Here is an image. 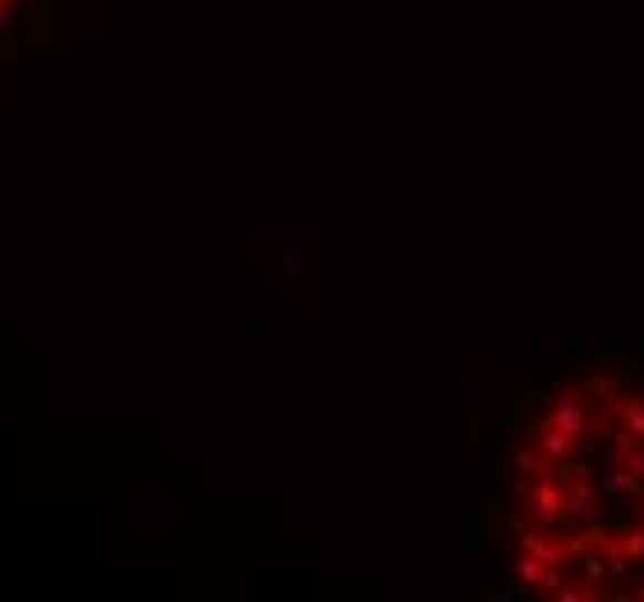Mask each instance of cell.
Wrapping results in <instances>:
<instances>
[{
	"mask_svg": "<svg viewBox=\"0 0 644 602\" xmlns=\"http://www.w3.org/2000/svg\"><path fill=\"white\" fill-rule=\"evenodd\" d=\"M514 510L529 523H543V529H561L565 519V482L556 468L533 478H514Z\"/></svg>",
	"mask_w": 644,
	"mask_h": 602,
	"instance_id": "1",
	"label": "cell"
},
{
	"mask_svg": "<svg viewBox=\"0 0 644 602\" xmlns=\"http://www.w3.org/2000/svg\"><path fill=\"white\" fill-rule=\"evenodd\" d=\"M529 445L538 455H543L552 468H565V463H575V459H584V445L575 440V436H565V431H556L548 417H533V427H529Z\"/></svg>",
	"mask_w": 644,
	"mask_h": 602,
	"instance_id": "3",
	"label": "cell"
},
{
	"mask_svg": "<svg viewBox=\"0 0 644 602\" xmlns=\"http://www.w3.org/2000/svg\"><path fill=\"white\" fill-rule=\"evenodd\" d=\"M514 580H520L529 593H538V598H556L561 584H565V565H548V561L520 552V557H514Z\"/></svg>",
	"mask_w": 644,
	"mask_h": 602,
	"instance_id": "4",
	"label": "cell"
},
{
	"mask_svg": "<svg viewBox=\"0 0 644 602\" xmlns=\"http://www.w3.org/2000/svg\"><path fill=\"white\" fill-rule=\"evenodd\" d=\"M538 417H548V422L556 427V431H565V436H575L584 450L594 445V431H599V408H594V399H589V389L584 385H561L556 395L548 399V408L538 412Z\"/></svg>",
	"mask_w": 644,
	"mask_h": 602,
	"instance_id": "2",
	"label": "cell"
},
{
	"mask_svg": "<svg viewBox=\"0 0 644 602\" xmlns=\"http://www.w3.org/2000/svg\"><path fill=\"white\" fill-rule=\"evenodd\" d=\"M612 542H616V552L635 565V574H640L644 570V519H631V523H622V529H612Z\"/></svg>",
	"mask_w": 644,
	"mask_h": 602,
	"instance_id": "5",
	"label": "cell"
}]
</instances>
